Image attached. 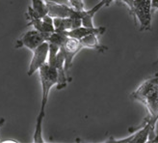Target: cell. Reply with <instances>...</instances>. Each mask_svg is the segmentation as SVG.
<instances>
[{
    "label": "cell",
    "instance_id": "cell-14",
    "mask_svg": "<svg viewBox=\"0 0 158 143\" xmlns=\"http://www.w3.org/2000/svg\"><path fill=\"white\" fill-rule=\"evenodd\" d=\"M69 2L70 6L73 7L76 10H80V11L85 10L83 0H69Z\"/></svg>",
    "mask_w": 158,
    "mask_h": 143
},
{
    "label": "cell",
    "instance_id": "cell-3",
    "mask_svg": "<svg viewBox=\"0 0 158 143\" xmlns=\"http://www.w3.org/2000/svg\"><path fill=\"white\" fill-rule=\"evenodd\" d=\"M152 9V0H133L129 13L133 15V19L138 21L140 31L151 30Z\"/></svg>",
    "mask_w": 158,
    "mask_h": 143
},
{
    "label": "cell",
    "instance_id": "cell-6",
    "mask_svg": "<svg viewBox=\"0 0 158 143\" xmlns=\"http://www.w3.org/2000/svg\"><path fill=\"white\" fill-rule=\"evenodd\" d=\"M155 132V131L153 130L152 123L149 121L148 117H147V119L144 122L143 127L136 131L135 132H133L130 136L126 137V138H123V139H114L112 138V141L109 142H122V143H145L148 141L149 136L151 134H153Z\"/></svg>",
    "mask_w": 158,
    "mask_h": 143
},
{
    "label": "cell",
    "instance_id": "cell-10",
    "mask_svg": "<svg viewBox=\"0 0 158 143\" xmlns=\"http://www.w3.org/2000/svg\"><path fill=\"white\" fill-rule=\"evenodd\" d=\"M106 28L103 26H94V27H88V26H83L81 25L80 27H77L73 30L66 31V33L69 37L75 38V39H82L86 36L90 34H98V35H102L105 33Z\"/></svg>",
    "mask_w": 158,
    "mask_h": 143
},
{
    "label": "cell",
    "instance_id": "cell-9",
    "mask_svg": "<svg viewBox=\"0 0 158 143\" xmlns=\"http://www.w3.org/2000/svg\"><path fill=\"white\" fill-rule=\"evenodd\" d=\"M55 68L57 70V75H58V82L56 84V88L57 90H62L64 89L65 87H67L69 81L72 80V78H69L67 72L65 70V57L64 54L61 51V50H59L58 54H57V58H56V62H55Z\"/></svg>",
    "mask_w": 158,
    "mask_h": 143
},
{
    "label": "cell",
    "instance_id": "cell-12",
    "mask_svg": "<svg viewBox=\"0 0 158 143\" xmlns=\"http://www.w3.org/2000/svg\"><path fill=\"white\" fill-rule=\"evenodd\" d=\"M98 34H90L88 36H86L82 39H80V41L85 47H88V49H92L94 50H98L99 52H104L107 50V47L102 46L99 41H98Z\"/></svg>",
    "mask_w": 158,
    "mask_h": 143
},
{
    "label": "cell",
    "instance_id": "cell-1",
    "mask_svg": "<svg viewBox=\"0 0 158 143\" xmlns=\"http://www.w3.org/2000/svg\"><path fill=\"white\" fill-rule=\"evenodd\" d=\"M39 76L42 84V102L40 112L36 120V128L33 140L37 143H43L44 142V139L43 137V122L45 116V107L51 88L58 82V75L56 68L46 63L39 70Z\"/></svg>",
    "mask_w": 158,
    "mask_h": 143
},
{
    "label": "cell",
    "instance_id": "cell-4",
    "mask_svg": "<svg viewBox=\"0 0 158 143\" xmlns=\"http://www.w3.org/2000/svg\"><path fill=\"white\" fill-rule=\"evenodd\" d=\"M82 49H84V46L81 43V41L79 39L72 38L69 37L66 43L61 46V51L64 54L65 57V70L67 72V74L69 78H72L69 76V71L73 67V59L75 57V55L80 51Z\"/></svg>",
    "mask_w": 158,
    "mask_h": 143
},
{
    "label": "cell",
    "instance_id": "cell-8",
    "mask_svg": "<svg viewBox=\"0 0 158 143\" xmlns=\"http://www.w3.org/2000/svg\"><path fill=\"white\" fill-rule=\"evenodd\" d=\"M29 21L27 25H32L34 29L39 31L47 41L48 37L55 32V27L53 24V18L50 15H45L44 18H36V17H27Z\"/></svg>",
    "mask_w": 158,
    "mask_h": 143
},
{
    "label": "cell",
    "instance_id": "cell-5",
    "mask_svg": "<svg viewBox=\"0 0 158 143\" xmlns=\"http://www.w3.org/2000/svg\"><path fill=\"white\" fill-rule=\"evenodd\" d=\"M48 53H49V43L45 41L42 45H40L36 50H33V57L31 59L28 73L29 76H32L34 73L41 69L44 64L47 63L48 60Z\"/></svg>",
    "mask_w": 158,
    "mask_h": 143
},
{
    "label": "cell",
    "instance_id": "cell-17",
    "mask_svg": "<svg viewBox=\"0 0 158 143\" xmlns=\"http://www.w3.org/2000/svg\"><path fill=\"white\" fill-rule=\"evenodd\" d=\"M3 143H5V142H18V141H15V140H4V141H2Z\"/></svg>",
    "mask_w": 158,
    "mask_h": 143
},
{
    "label": "cell",
    "instance_id": "cell-11",
    "mask_svg": "<svg viewBox=\"0 0 158 143\" xmlns=\"http://www.w3.org/2000/svg\"><path fill=\"white\" fill-rule=\"evenodd\" d=\"M32 6L28 7V11L25 14L26 17L44 18L48 15V9L44 0H31Z\"/></svg>",
    "mask_w": 158,
    "mask_h": 143
},
{
    "label": "cell",
    "instance_id": "cell-7",
    "mask_svg": "<svg viewBox=\"0 0 158 143\" xmlns=\"http://www.w3.org/2000/svg\"><path fill=\"white\" fill-rule=\"evenodd\" d=\"M45 41H46L45 38L39 31L33 29V30H29L26 33L23 34L18 40L17 43H15V49H20L22 46H26L27 49L33 51L40 45H42Z\"/></svg>",
    "mask_w": 158,
    "mask_h": 143
},
{
    "label": "cell",
    "instance_id": "cell-2",
    "mask_svg": "<svg viewBox=\"0 0 158 143\" xmlns=\"http://www.w3.org/2000/svg\"><path fill=\"white\" fill-rule=\"evenodd\" d=\"M131 98L145 106L148 112V117L155 131L158 122V73L140 84L132 92Z\"/></svg>",
    "mask_w": 158,
    "mask_h": 143
},
{
    "label": "cell",
    "instance_id": "cell-15",
    "mask_svg": "<svg viewBox=\"0 0 158 143\" xmlns=\"http://www.w3.org/2000/svg\"><path fill=\"white\" fill-rule=\"evenodd\" d=\"M152 8L153 9H158V0H152Z\"/></svg>",
    "mask_w": 158,
    "mask_h": 143
},
{
    "label": "cell",
    "instance_id": "cell-13",
    "mask_svg": "<svg viewBox=\"0 0 158 143\" xmlns=\"http://www.w3.org/2000/svg\"><path fill=\"white\" fill-rule=\"evenodd\" d=\"M68 38H69V36L67 35L66 31H55V32H53L48 37V39H47V42L52 43V44H56L61 47L63 45L66 43Z\"/></svg>",
    "mask_w": 158,
    "mask_h": 143
},
{
    "label": "cell",
    "instance_id": "cell-18",
    "mask_svg": "<svg viewBox=\"0 0 158 143\" xmlns=\"http://www.w3.org/2000/svg\"><path fill=\"white\" fill-rule=\"evenodd\" d=\"M156 64H158V59L154 62V65H156Z\"/></svg>",
    "mask_w": 158,
    "mask_h": 143
},
{
    "label": "cell",
    "instance_id": "cell-16",
    "mask_svg": "<svg viewBox=\"0 0 158 143\" xmlns=\"http://www.w3.org/2000/svg\"><path fill=\"white\" fill-rule=\"evenodd\" d=\"M5 123V119L4 118H0V127Z\"/></svg>",
    "mask_w": 158,
    "mask_h": 143
}]
</instances>
